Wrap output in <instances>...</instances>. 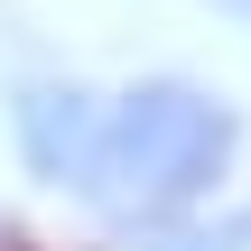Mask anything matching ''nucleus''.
<instances>
[{"label":"nucleus","mask_w":251,"mask_h":251,"mask_svg":"<svg viewBox=\"0 0 251 251\" xmlns=\"http://www.w3.org/2000/svg\"><path fill=\"white\" fill-rule=\"evenodd\" d=\"M224 158H233V112L214 93H196V84H140V93H121L102 112L84 186L112 214H130V224H177L186 205H205Z\"/></svg>","instance_id":"obj_1"},{"label":"nucleus","mask_w":251,"mask_h":251,"mask_svg":"<svg viewBox=\"0 0 251 251\" xmlns=\"http://www.w3.org/2000/svg\"><path fill=\"white\" fill-rule=\"evenodd\" d=\"M19 130H28V158L47 177H84L93 168V140H102V112L84 93H28L19 102Z\"/></svg>","instance_id":"obj_2"},{"label":"nucleus","mask_w":251,"mask_h":251,"mask_svg":"<svg viewBox=\"0 0 251 251\" xmlns=\"http://www.w3.org/2000/svg\"><path fill=\"white\" fill-rule=\"evenodd\" d=\"M233 9H251V0H233Z\"/></svg>","instance_id":"obj_3"}]
</instances>
